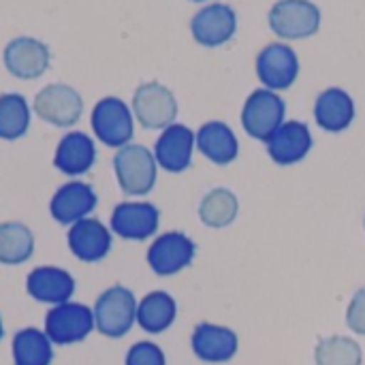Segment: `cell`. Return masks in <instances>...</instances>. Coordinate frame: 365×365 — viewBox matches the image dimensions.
<instances>
[{
    "mask_svg": "<svg viewBox=\"0 0 365 365\" xmlns=\"http://www.w3.org/2000/svg\"><path fill=\"white\" fill-rule=\"evenodd\" d=\"M113 171L122 192L141 197L154 188L158 163L145 145L128 143L113 156Z\"/></svg>",
    "mask_w": 365,
    "mask_h": 365,
    "instance_id": "6da1fadb",
    "label": "cell"
},
{
    "mask_svg": "<svg viewBox=\"0 0 365 365\" xmlns=\"http://www.w3.org/2000/svg\"><path fill=\"white\" fill-rule=\"evenodd\" d=\"M94 325L107 338H124L137 321V299L126 287H109L94 304Z\"/></svg>",
    "mask_w": 365,
    "mask_h": 365,
    "instance_id": "7a4b0ae2",
    "label": "cell"
},
{
    "mask_svg": "<svg viewBox=\"0 0 365 365\" xmlns=\"http://www.w3.org/2000/svg\"><path fill=\"white\" fill-rule=\"evenodd\" d=\"M284 115H287V103L267 88L255 90L242 109V126L244 130L257 139V141H265L284 124Z\"/></svg>",
    "mask_w": 365,
    "mask_h": 365,
    "instance_id": "3957f363",
    "label": "cell"
},
{
    "mask_svg": "<svg viewBox=\"0 0 365 365\" xmlns=\"http://www.w3.org/2000/svg\"><path fill=\"white\" fill-rule=\"evenodd\" d=\"M269 28L280 38H308L321 28V9L310 0H278L269 9Z\"/></svg>",
    "mask_w": 365,
    "mask_h": 365,
    "instance_id": "277c9868",
    "label": "cell"
},
{
    "mask_svg": "<svg viewBox=\"0 0 365 365\" xmlns=\"http://www.w3.org/2000/svg\"><path fill=\"white\" fill-rule=\"evenodd\" d=\"M133 111L143 128H150V130L163 128L165 130L178 118V101L167 86H163L158 81H148L135 90Z\"/></svg>",
    "mask_w": 365,
    "mask_h": 365,
    "instance_id": "5b68a950",
    "label": "cell"
},
{
    "mask_svg": "<svg viewBox=\"0 0 365 365\" xmlns=\"http://www.w3.org/2000/svg\"><path fill=\"white\" fill-rule=\"evenodd\" d=\"M92 128L107 148H124L135 133L133 113L122 98L105 96L92 109Z\"/></svg>",
    "mask_w": 365,
    "mask_h": 365,
    "instance_id": "8992f818",
    "label": "cell"
},
{
    "mask_svg": "<svg viewBox=\"0 0 365 365\" xmlns=\"http://www.w3.org/2000/svg\"><path fill=\"white\" fill-rule=\"evenodd\" d=\"M94 327V312L83 304L66 302L51 308L45 317V334L60 346L83 342Z\"/></svg>",
    "mask_w": 365,
    "mask_h": 365,
    "instance_id": "52a82bcc",
    "label": "cell"
},
{
    "mask_svg": "<svg viewBox=\"0 0 365 365\" xmlns=\"http://www.w3.org/2000/svg\"><path fill=\"white\" fill-rule=\"evenodd\" d=\"M197 255V244L182 231L158 235L148 250V265L156 276H175L190 267Z\"/></svg>",
    "mask_w": 365,
    "mask_h": 365,
    "instance_id": "ba28073f",
    "label": "cell"
},
{
    "mask_svg": "<svg viewBox=\"0 0 365 365\" xmlns=\"http://www.w3.org/2000/svg\"><path fill=\"white\" fill-rule=\"evenodd\" d=\"M34 111L41 120L66 128L81 118L83 101L75 88L66 83H49L34 96Z\"/></svg>",
    "mask_w": 365,
    "mask_h": 365,
    "instance_id": "9c48e42d",
    "label": "cell"
},
{
    "mask_svg": "<svg viewBox=\"0 0 365 365\" xmlns=\"http://www.w3.org/2000/svg\"><path fill=\"white\" fill-rule=\"evenodd\" d=\"M257 75L267 90H287L299 75V58L293 47L272 43L257 56Z\"/></svg>",
    "mask_w": 365,
    "mask_h": 365,
    "instance_id": "30bf717a",
    "label": "cell"
},
{
    "mask_svg": "<svg viewBox=\"0 0 365 365\" xmlns=\"http://www.w3.org/2000/svg\"><path fill=\"white\" fill-rule=\"evenodd\" d=\"M160 212L156 205L145 201H126L115 205L111 212V231L130 242H143L158 231Z\"/></svg>",
    "mask_w": 365,
    "mask_h": 365,
    "instance_id": "8fae6325",
    "label": "cell"
},
{
    "mask_svg": "<svg viewBox=\"0 0 365 365\" xmlns=\"http://www.w3.org/2000/svg\"><path fill=\"white\" fill-rule=\"evenodd\" d=\"M237 30V15L233 6L214 2L203 6L190 21V32L195 41L203 47H220L233 38Z\"/></svg>",
    "mask_w": 365,
    "mask_h": 365,
    "instance_id": "7c38bea8",
    "label": "cell"
},
{
    "mask_svg": "<svg viewBox=\"0 0 365 365\" xmlns=\"http://www.w3.org/2000/svg\"><path fill=\"white\" fill-rule=\"evenodd\" d=\"M4 66L19 79H36L49 68V47L32 36H17L4 47Z\"/></svg>",
    "mask_w": 365,
    "mask_h": 365,
    "instance_id": "4fadbf2b",
    "label": "cell"
},
{
    "mask_svg": "<svg viewBox=\"0 0 365 365\" xmlns=\"http://www.w3.org/2000/svg\"><path fill=\"white\" fill-rule=\"evenodd\" d=\"M190 346L197 359L205 364H227L237 355L240 338L229 327L214 325V323H199L192 331Z\"/></svg>",
    "mask_w": 365,
    "mask_h": 365,
    "instance_id": "5bb4252c",
    "label": "cell"
},
{
    "mask_svg": "<svg viewBox=\"0 0 365 365\" xmlns=\"http://www.w3.org/2000/svg\"><path fill=\"white\" fill-rule=\"evenodd\" d=\"M312 143L314 141H312L310 128L304 122L291 120V122H284L267 139V154L276 165L289 167V165L302 163L310 154Z\"/></svg>",
    "mask_w": 365,
    "mask_h": 365,
    "instance_id": "9a60e30c",
    "label": "cell"
},
{
    "mask_svg": "<svg viewBox=\"0 0 365 365\" xmlns=\"http://www.w3.org/2000/svg\"><path fill=\"white\" fill-rule=\"evenodd\" d=\"M192 150L195 133L184 124H171L160 133L154 145V158L165 171L182 173L192 163Z\"/></svg>",
    "mask_w": 365,
    "mask_h": 365,
    "instance_id": "2e32d148",
    "label": "cell"
},
{
    "mask_svg": "<svg viewBox=\"0 0 365 365\" xmlns=\"http://www.w3.org/2000/svg\"><path fill=\"white\" fill-rule=\"evenodd\" d=\"M96 192L90 184L83 182H68L60 186L51 201H49V214L60 225H75L81 218H88V214L96 207Z\"/></svg>",
    "mask_w": 365,
    "mask_h": 365,
    "instance_id": "e0dca14e",
    "label": "cell"
},
{
    "mask_svg": "<svg viewBox=\"0 0 365 365\" xmlns=\"http://www.w3.org/2000/svg\"><path fill=\"white\" fill-rule=\"evenodd\" d=\"M68 248L83 263H98L111 250V233L96 218H81L71 225Z\"/></svg>",
    "mask_w": 365,
    "mask_h": 365,
    "instance_id": "ac0fdd59",
    "label": "cell"
},
{
    "mask_svg": "<svg viewBox=\"0 0 365 365\" xmlns=\"http://www.w3.org/2000/svg\"><path fill=\"white\" fill-rule=\"evenodd\" d=\"M26 291L32 299L41 304L60 306L66 304L75 293V280L66 269L43 265L28 274L26 278Z\"/></svg>",
    "mask_w": 365,
    "mask_h": 365,
    "instance_id": "d6986e66",
    "label": "cell"
},
{
    "mask_svg": "<svg viewBox=\"0 0 365 365\" xmlns=\"http://www.w3.org/2000/svg\"><path fill=\"white\" fill-rule=\"evenodd\" d=\"M314 120L327 133H342L355 120V101L342 88H327L314 103Z\"/></svg>",
    "mask_w": 365,
    "mask_h": 365,
    "instance_id": "ffe728a7",
    "label": "cell"
},
{
    "mask_svg": "<svg viewBox=\"0 0 365 365\" xmlns=\"http://www.w3.org/2000/svg\"><path fill=\"white\" fill-rule=\"evenodd\" d=\"M195 143L199 152L214 165H231L240 154V143L235 133L231 130V126L218 120L205 122L197 130Z\"/></svg>",
    "mask_w": 365,
    "mask_h": 365,
    "instance_id": "44dd1931",
    "label": "cell"
},
{
    "mask_svg": "<svg viewBox=\"0 0 365 365\" xmlns=\"http://www.w3.org/2000/svg\"><path fill=\"white\" fill-rule=\"evenodd\" d=\"M94 160H96L94 141L81 130L66 133L60 139L56 154H53L56 169L66 173V175H81V173L90 171Z\"/></svg>",
    "mask_w": 365,
    "mask_h": 365,
    "instance_id": "7402d4cb",
    "label": "cell"
},
{
    "mask_svg": "<svg viewBox=\"0 0 365 365\" xmlns=\"http://www.w3.org/2000/svg\"><path fill=\"white\" fill-rule=\"evenodd\" d=\"M178 317L175 299L165 291H152L137 304V323L148 334L167 331Z\"/></svg>",
    "mask_w": 365,
    "mask_h": 365,
    "instance_id": "603a6c76",
    "label": "cell"
},
{
    "mask_svg": "<svg viewBox=\"0 0 365 365\" xmlns=\"http://www.w3.org/2000/svg\"><path fill=\"white\" fill-rule=\"evenodd\" d=\"M53 342L41 329L26 327L13 338V364L15 365H51Z\"/></svg>",
    "mask_w": 365,
    "mask_h": 365,
    "instance_id": "cb8c5ba5",
    "label": "cell"
},
{
    "mask_svg": "<svg viewBox=\"0 0 365 365\" xmlns=\"http://www.w3.org/2000/svg\"><path fill=\"white\" fill-rule=\"evenodd\" d=\"M240 214V201L229 188H216L199 203V218L210 229H225L235 222Z\"/></svg>",
    "mask_w": 365,
    "mask_h": 365,
    "instance_id": "d4e9b609",
    "label": "cell"
},
{
    "mask_svg": "<svg viewBox=\"0 0 365 365\" xmlns=\"http://www.w3.org/2000/svg\"><path fill=\"white\" fill-rule=\"evenodd\" d=\"M34 252V235L24 222H2L0 225V263L21 265Z\"/></svg>",
    "mask_w": 365,
    "mask_h": 365,
    "instance_id": "484cf974",
    "label": "cell"
},
{
    "mask_svg": "<svg viewBox=\"0 0 365 365\" xmlns=\"http://www.w3.org/2000/svg\"><path fill=\"white\" fill-rule=\"evenodd\" d=\"M30 107L21 94L6 92L0 94V139L15 141L28 133Z\"/></svg>",
    "mask_w": 365,
    "mask_h": 365,
    "instance_id": "4316f807",
    "label": "cell"
},
{
    "mask_svg": "<svg viewBox=\"0 0 365 365\" xmlns=\"http://www.w3.org/2000/svg\"><path fill=\"white\" fill-rule=\"evenodd\" d=\"M317 365H361L364 351L359 342L346 336H327L317 344Z\"/></svg>",
    "mask_w": 365,
    "mask_h": 365,
    "instance_id": "83f0119b",
    "label": "cell"
},
{
    "mask_svg": "<svg viewBox=\"0 0 365 365\" xmlns=\"http://www.w3.org/2000/svg\"><path fill=\"white\" fill-rule=\"evenodd\" d=\"M124 365H167V359L158 344L137 342L128 349Z\"/></svg>",
    "mask_w": 365,
    "mask_h": 365,
    "instance_id": "f1b7e54d",
    "label": "cell"
},
{
    "mask_svg": "<svg viewBox=\"0 0 365 365\" xmlns=\"http://www.w3.org/2000/svg\"><path fill=\"white\" fill-rule=\"evenodd\" d=\"M346 325L351 331L365 336V287L353 295L346 308Z\"/></svg>",
    "mask_w": 365,
    "mask_h": 365,
    "instance_id": "f546056e",
    "label": "cell"
},
{
    "mask_svg": "<svg viewBox=\"0 0 365 365\" xmlns=\"http://www.w3.org/2000/svg\"><path fill=\"white\" fill-rule=\"evenodd\" d=\"M2 336H4V327H2V317H0V340H2Z\"/></svg>",
    "mask_w": 365,
    "mask_h": 365,
    "instance_id": "4dcf8cb0",
    "label": "cell"
},
{
    "mask_svg": "<svg viewBox=\"0 0 365 365\" xmlns=\"http://www.w3.org/2000/svg\"><path fill=\"white\" fill-rule=\"evenodd\" d=\"M364 229H365V218H364Z\"/></svg>",
    "mask_w": 365,
    "mask_h": 365,
    "instance_id": "1f68e13d",
    "label": "cell"
},
{
    "mask_svg": "<svg viewBox=\"0 0 365 365\" xmlns=\"http://www.w3.org/2000/svg\"><path fill=\"white\" fill-rule=\"evenodd\" d=\"M195 2H201V0H195Z\"/></svg>",
    "mask_w": 365,
    "mask_h": 365,
    "instance_id": "d6a6232c",
    "label": "cell"
}]
</instances>
